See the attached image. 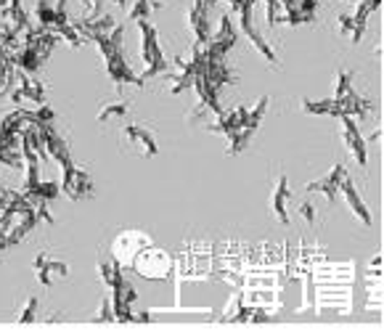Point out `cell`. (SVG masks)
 I'll list each match as a JSON object with an SVG mask.
<instances>
[{
  "label": "cell",
  "mask_w": 384,
  "mask_h": 331,
  "mask_svg": "<svg viewBox=\"0 0 384 331\" xmlns=\"http://www.w3.org/2000/svg\"><path fill=\"white\" fill-rule=\"evenodd\" d=\"M318 13V0H281V21L286 24H310Z\"/></svg>",
  "instance_id": "obj_6"
},
{
  "label": "cell",
  "mask_w": 384,
  "mask_h": 331,
  "mask_svg": "<svg viewBox=\"0 0 384 331\" xmlns=\"http://www.w3.org/2000/svg\"><path fill=\"white\" fill-rule=\"evenodd\" d=\"M122 138H125L127 146H138L141 154H146V156L159 154V144H156L154 133H151L149 127H144V124H138V122L122 124Z\"/></svg>",
  "instance_id": "obj_10"
},
{
  "label": "cell",
  "mask_w": 384,
  "mask_h": 331,
  "mask_svg": "<svg viewBox=\"0 0 384 331\" xmlns=\"http://www.w3.org/2000/svg\"><path fill=\"white\" fill-rule=\"evenodd\" d=\"M165 6L162 0H135L133 3V8H130V19L133 21H144V19H149L154 11H159Z\"/></svg>",
  "instance_id": "obj_16"
},
{
  "label": "cell",
  "mask_w": 384,
  "mask_h": 331,
  "mask_svg": "<svg viewBox=\"0 0 384 331\" xmlns=\"http://www.w3.org/2000/svg\"><path fill=\"white\" fill-rule=\"evenodd\" d=\"M80 11H83L80 21H93V19H98V16L104 13V0H80Z\"/></svg>",
  "instance_id": "obj_19"
},
{
  "label": "cell",
  "mask_w": 384,
  "mask_h": 331,
  "mask_svg": "<svg viewBox=\"0 0 384 331\" xmlns=\"http://www.w3.org/2000/svg\"><path fill=\"white\" fill-rule=\"evenodd\" d=\"M35 276L40 281V286L51 289L56 279H66V276H69V265H66L64 260L51 257V252H40V255L35 257Z\"/></svg>",
  "instance_id": "obj_5"
},
{
  "label": "cell",
  "mask_w": 384,
  "mask_h": 331,
  "mask_svg": "<svg viewBox=\"0 0 384 331\" xmlns=\"http://www.w3.org/2000/svg\"><path fill=\"white\" fill-rule=\"evenodd\" d=\"M133 109V101L130 98H117V101H109L98 109V122H112V120H125L127 114Z\"/></svg>",
  "instance_id": "obj_14"
},
{
  "label": "cell",
  "mask_w": 384,
  "mask_h": 331,
  "mask_svg": "<svg viewBox=\"0 0 384 331\" xmlns=\"http://www.w3.org/2000/svg\"><path fill=\"white\" fill-rule=\"evenodd\" d=\"M300 109H302V114H313V117H337V104H334V98H321V101L302 98Z\"/></svg>",
  "instance_id": "obj_15"
},
{
  "label": "cell",
  "mask_w": 384,
  "mask_h": 331,
  "mask_svg": "<svg viewBox=\"0 0 384 331\" xmlns=\"http://www.w3.org/2000/svg\"><path fill=\"white\" fill-rule=\"evenodd\" d=\"M130 268L138 270L144 279H167L170 270H173V260L167 257L162 249H156L149 244V247H144L138 255H135Z\"/></svg>",
  "instance_id": "obj_2"
},
{
  "label": "cell",
  "mask_w": 384,
  "mask_h": 331,
  "mask_svg": "<svg viewBox=\"0 0 384 331\" xmlns=\"http://www.w3.org/2000/svg\"><path fill=\"white\" fill-rule=\"evenodd\" d=\"M344 175H347L344 165H342V162H337V165H334L323 178H318V180L308 183V186H305V191H308V194H323V197L329 199V204H334V202H337V197H339V186H342Z\"/></svg>",
  "instance_id": "obj_8"
},
{
  "label": "cell",
  "mask_w": 384,
  "mask_h": 331,
  "mask_svg": "<svg viewBox=\"0 0 384 331\" xmlns=\"http://www.w3.org/2000/svg\"><path fill=\"white\" fill-rule=\"evenodd\" d=\"M95 321H115V308H112V297H104L101 310L95 315Z\"/></svg>",
  "instance_id": "obj_21"
},
{
  "label": "cell",
  "mask_w": 384,
  "mask_h": 331,
  "mask_svg": "<svg viewBox=\"0 0 384 331\" xmlns=\"http://www.w3.org/2000/svg\"><path fill=\"white\" fill-rule=\"evenodd\" d=\"M342 120V138H344V146L350 149V154L355 156V162L361 167L368 165V141H366L361 130H358V122H355L353 117H339Z\"/></svg>",
  "instance_id": "obj_9"
},
{
  "label": "cell",
  "mask_w": 384,
  "mask_h": 331,
  "mask_svg": "<svg viewBox=\"0 0 384 331\" xmlns=\"http://www.w3.org/2000/svg\"><path fill=\"white\" fill-rule=\"evenodd\" d=\"M209 8L212 6H207L204 0H194L191 11L186 13L188 27L197 35V42H209V35H212V30H209Z\"/></svg>",
  "instance_id": "obj_12"
},
{
  "label": "cell",
  "mask_w": 384,
  "mask_h": 331,
  "mask_svg": "<svg viewBox=\"0 0 384 331\" xmlns=\"http://www.w3.org/2000/svg\"><path fill=\"white\" fill-rule=\"evenodd\" d=\"M339 194L344 197V202L350 204V209H353V215L363 226H371L374 223V218H371V209L366 207V202H363V197H361V191H358V186L353 183V178L350 175H344L342 178V186H339Z\"/></svg>",
  "instance_id": "obj_11"
},
{
  "label": "cell",
  "mask_w": 384,
  "mask_h": 331,
  "mask_svg": "<svg viewBox=\"0 0 384 331\" xmlns=\"http://www.w3.org/2000/svg\"><path fill=\"white\" fill-rule=\"evenodd\" d=\"M13 77H16V83H19L16 91H19L21 98H30V101H35L37 106L45 104V85L40 83V77L21 72V69H13Z\"/></svg>",
  "instance_id": "obj_13"
},
{
  "label": "cell",
  "mask_w": 384,
  "mask_h": 331,
  "mask_svg": "<svg viewBox=\"0 0 384 331\" xmlns=\"http://www.w3.org/2000/svg\"><path fill=\"white\" fill-rule=\"evenodd\" d=\"M297 215H300L308 226H315V220H318V212H315V204H313V202H300V204H297Z\"/></svg>",
  "instance_id": "obj_20"
},
{
  "label": "cell",
  "mask_w": 384,
  "mask_h": 331,
  "mask_svg": "<svg viewBox=\"0 0 384 331\" xmlns=\"http://www.w3.org/2000/svg\"><path fill=\"white\" fill-rule=\"evenodd\" d=\"M291 199H294V191L289 186V178L286 175H279L276 178V183H273V191H270V212L279 218V223L284 226H289L291 218H289V204Z\"/></svg>",
  "instance_id": "obj_7"
},
{
  "label": "cell",
  "mask_w": 384,
  "mask_h": 331,
  "mask_svg": "<svg viewBox=\"0 0 384 331\" xmlns=\"http://www.w3.org/2000/svg\"><path fill=\"white\" fill-rule=\"evenodd\" d=\"M59 186H62V191L72 199V202H85V199H91L95 194L93 178L77 165L62 170V183H59Z\"/></svg>",
  "instance_id": "obj_3"
},
{
  "label": "cell",
  "mask_w": 384,
  "mask_h": 331,
  "mask_svg": "<svg viewBox=\"0 0 384 331\" xmlns=\"http://www.w3.org/2000/svg\"><path fill=\"white\" fill-rule=\"evenodd\" d=\"M151 241L146 233L141 231H125V233H120L115 241V260L120 265H133L135 255L141 252L144 247H149Z\"/></svg>",
  "instance_id": "obj_4"
},
{
  "label": "cell",
  "mask_w": 384,
  "mask_h": 331,
  "mask_svg": "<svg viewBox=\"0 0 384 331\" xmlns=\"http://www.w3.org/2000/svg\"><path fill=\"white\" fill-rule=\"evenodd\" d=\"M138 27H141V53H144V64H146L141 80L146 83V80L154 77V74L170 72V62H167L165 51H162V45H159V35H156L154 24L149 19H144V21H138Z\"/></svg>",
  "instance_id": "obj_1"
},
{
  "label": "cell",
  "mask_w": 384,
  "mask_h": 331,
  "mask_svg": "<svg viewBox=\"0 0 384 331\" xmlns=\"http://www.w3.org/2000/svg\"><path fill=\"white\" fill-rule=\"evenodd\" d=\"M353 77L355 74L350 69H337L334 74V98H342V95L353 93Z\"/></svg>",
  "instance_id": "obj_17"
},
{
  "label": "cell",
  "mask_w": 384,
  "mask_h": 331,
  "mask_svg": "<svg viewBox=\"0 0 384 331\" xmlns=\"http://www.w3.org/2000/svg\"><path fill=\"white\" fill-rule=\"evenodd\" d=\"M40 300L37 297H27V302H24V308H21V313H16V321L19 323H32L40 318Z\"/></svg>",
  "instance_id": "obj_18"
}]
</instances>
